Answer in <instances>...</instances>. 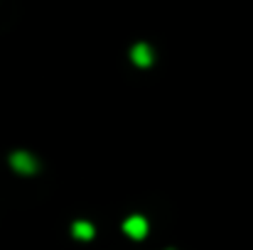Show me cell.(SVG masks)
Masks as SVG:
<instances>
[{
	"instance_id": "cell-1",
	"label": "cell",
	"mask_w": 253,
	"mask_h": 250,
	"mask_svg": "<svg viewBox=\"0 0 253 250\" xmlns=\"http://www.w3.org/2000/svg\"><path fill=\"white\" fill-rule=\"evenodd\" d=\"M10 167L17 172V174H22V177H32L37 169H40V162H37V157L32 155V152H27V150H15V152H10Z\"/></svg>"
},
{
	"instance_id": "cell-2",
	"label": "cell",
	"mask_w": 253,
	"mask_h": 250,
	"mask_svg": "<svg viewBox=\"0 0 253 250\" xmlns=\"http://www.w3.org/2000/svg\"><path fill=\"white\" fill-rule=\"evenodd\" d=\"M123 233L128 236V238H133V241H143L145 236H148V231H150V223H148V218L145 216H140V214H130L126 221H123Z\"/></svg>"
},
{
	"instance_id": "cell-3",
	"label": "cell",
	"mask_w": 253,
	"mask_h": 250,
	"mask_svg": "<svg viewBox=\"0 0 253 250\" xmlns=\"http://www.w3.org/2000/svg\"><path fill=\"white\" fill-rule=\"evenodd\" d=\"M130 62H133L135 67H140V69H148V67H153V62H155V49H153L148 42H135V44L130 47Z\"/></svg>"
},
{
	"instance_id": "cell-4",
	"label": "cell",
	"mask_w": 253,
	"mask_h": 250,
	"mask_svg": "<svg viewBox=\"0 0 253 250\" xmlns=\"http://www.w3.org/2000/svg\"><path fill=\"white\" fill-rule=\"evenodd\" d=\"M72 236H74L77 241H93V236H96V226H93L91 221L79 218V221L72 223Z\"/></svg>"
}]
</instances>
